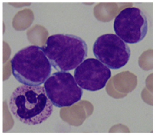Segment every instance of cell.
<instances>
[{
	"label": "cell",
	"instance_id": "cell-1",
	"mask_svg": "<svg viewBox=\"0 0 155 136\" xmlns=\"http://www.w3.org/2000/svg\"><path fill=\"white\" fill-rule=\"evenodd\" d=\"M53 105L44 87L40 85H20L12 92L8 100L13 116L28 125L41 124L48 118Z\"/></svg>",
	"mask_w": 155,
	"mask_h": 136
},
{
	"label": "cell",
	"instance_id": "cell-2",
	"mask_svg": "<svg viewBox=\"0 0 155 136\" xmlns=\"http://www.w3.org/2000/svg\"><path fill=\"white\" fill-rule=\"evenodd\" d=\"M42 48L51 65L58 71L76 68L88 55V47L85 40L69 34L50 36Z\"/></svg>",
	"mask_w": 155,
	"mask_h": 136
},
{
	"label": "cell",
	"instance_id": "cell-3",
	"mask_svg": "<svg viewBox=\"0 0 155 136\" xmlns=\"http://www.w3.org/2000/svg\"><path fill=\"white\" fill-rule=\"evenodd\" d=\"M12 74L19 83L41 85L50 76L51 65L42 47L30 45L18 51L11 61Z\"/></svg>",
	"mask_w": 155,
	"mask_h": 136
},
{
	"label": "cell",
	"instance_id": "cell-4",
	"mask_svg": "<svg viewBox=\"0 0 155 136\" xmlns=\"http://www.w3.org/2000/svg\"><path fill=\"white\" fill-rule=\"evenodd\" d=\"M46 94L54 106L69 107L79 101L83 91L75 79L68 72L53 73L44 82Z\"/></svg>",
	"mask_w": 155,
	"mask_h": 136
},
{
	"label": "cell",
	"instance_id": "cell-5",
	"mask_svg": "<svg viewBox=\"0 0 155 136\" xmlns=\"http://www.w3.org/2000/svg\"><path fill=\"white\" fill-rule=\"evenodd\" d=\"M93 52L97 59L113 70L125 66L131 55L128 45L114 34L98 37L93 44Z\"/></svg>",
	"mask_w": 155,
	"mask_h": 136
},
{
	"label": "cell",
	"instance_id": "cell-6",
	"mask_svg": "<svg viewBox=\"0 0 155 136\" xmlns=\"http://www.w3.org/2000/svg\"><path fill=\"white\" fill-rule=\"evenodd\" d=\"M113 28L116 34L125 42L138 43L144 39L147 33V18L140 8L127 7L116 16Z\"/></svg>",
	"mask_w": 155,
	"mask_h": 136
},
{
	"label": "cell",
	"instance_id": "cell-7",
	"mask_svg": "<svg viewBox=\"0 0 155 136\" xmlns=\"http://www.w3.org/2000/svg\"><path fill=\"white\" fill-rule=\"evenodd\" d=\"M111 76L110 68L94 58L86 59L74 71V77L78 85L90 91H96L104 88Z\"/></svg>",
	"mask_w": 155,
	"mask_h": 136
},
{
	"label": "cell",
	"instance_id": "cell-8",
	"mask_svg": "<svg viewBox=\"0 0 155 136\" xmlns=\"http://www.w3.org/2000/svg\"><path fill=\"white\" fill-rule=\"evenodd\" d=\"M139 65L145 71L153 69V50L148 49L139 57Z\"/></svg>",
	"mask_w": 155,
	"mask_h": 136
},
{
	"label": "cell",
	"instance_id": "cell-9",
	"mask_svg": "<svg viewBox=\"0 0 155 136\" xmlns=\"http://www.w3.org/2000/svg\"><path fill=\"white\" fill-rule=\"evenodd\" d=\"M142 97L146 103L150 106H153V92L147 88H144L142 92Z\"/></svg>",
	"mask_w": 155,
	"mask_h": 136
},
{
	"label": "cell",
	"instance_id": "cell-10",
	"mask_svg": "<svg viewBox=\"0 0 155 136\" xmlns=\"http://www.w3.org/2000/svg\"><path fill=\"white\" fill-rule=\"evenodd\" d=\"M153 74L151 73L148 76V77L146 79L145 83H146V86L148 89H149L150 91L153 92Z\"/></svg>",
	"mask_w": 155,
	"mask_h": 136
}]
</instances>
